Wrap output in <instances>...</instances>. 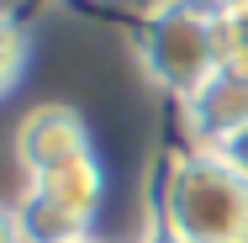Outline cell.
<instances>
[{"instance_id": "cell-1", "label": "cell", "mask_w": 248, "mask_h": 243, "mask_svg": "<svg viewBox=\"0 0 248 243\" xmlns=\"http://www.w3.org/2000/svg\"><path fill=\"white\" fill-rule=\"evenodd\" d=\"M153 222L180 243H248V180L211 148H174L153 185Z\"/></svg>"}, {"instance_id": "cell-2", "label": "cell", "mask_w": 248, "mask_h": 243, "mask_svg": "<svg viewBox=\"0 0 248 243\" xmlns=\"http://www.w3.org/2000/svg\"><path fill=\"white\" fill-rule=\"evenodd\" d=\"M217 5L222 0H153L143 11L132 53L164 96L190 100L217 74Z\"/></svg>"}, {"instance_id": "cell-3", "label": "cell", "mask_w": 248, "mask_h": 243, "mask_svg": "<svg viewBox=\"0 0 248 243\" xmlns=\"http://www.w3.org/2000/svg\"><path fill=\"white\" fill-rule=\"evenodd\" d=\"M90 127L74 106H58V100H43L32 106L21 122H16V164H21V180L43 175L53 164H69L79 153H90Z\"/></svg>"}, {"instance_id": "cell-4", "label": "cell", "mask_w": 248, "mask_h": 243, "mask_svg": "<svg viewBox=\"0 0 248 243\" xmlns=\"http://www.w3.org/2000/svg\"><path fill=\"white\" fill-rule=\"evenodd\" d=\"M180 127L190 148H222L238 127H248V80L217 69L190 100H180Z\"/></svg>"}, {"instance_id": "cell-5", "label": "cell", "mask_w": 248, "mask_h": 243, "mask_svg": "<svg viewBox=\"0 0 248 243\" xmlns=\"http://www.w3.org/2000/svg\"><path fill=\"white\" fill-rule=\"evenodd\" d=\"M21 185H32V191H43L48 201L69 206L74 217L95 222V206H100V195H106V169H100L95 148H90V153H79V159H69V164H53V169L21 180Z\"/></svg>"}, {"instance_id": "cell-6", "label": "cell", "mask_w": 248, "mask_h": 243, "mask_svg": "<svg viewBox=\"0 0 248 243\" xmlns=\"http://www.w3.org/2000/svg\"><path fill=\"white\" fill-rule=\"evenodd\" d=\"M16 222H21L27 243H90V222L85 217H74L69 206L48 201L32 185H21V195H16Z\"/></svg>"}, {"instance_id": "cell-7", "label": "cell", "mask_w": 248, "mask_h": 243, "mask_svg": "<svg viewBox=\"0 0 248 243\" xmlns=\"http://www.w3.org/2000/svg\"><path fill=\"white\" fill-rule=\"evenodd\" d=\"M217 69L248 80V0L217 5Z\"/></svg>"}, {"instance_id": "cell-8", "label": "cell", "mask_w": 248, "mask_h": 243, "mask_svg": "<svg viewBox=\"0 0 248 243\" xmlns=\"http://www.w3.org/2000/svg\"><path fill=\"white\" fill-rule=\"evenodd\" d=\"M21 64H27V32L16 27L11 11H0V96L21 80Z\"/></svg>"}, {"instance_id": "cell-9", "label": "cell", "mask_w": 248, "mask_h": 243, "mask_svg": "<svg viewBox=\"0 0 248 243\" xmlns=\"http://www.w3.org/2000/svg\"><path fill=\"white\" fill-rule=\"evenodd\" d=\"M211 153H217V159H222V164H227L238 180H248V127H238L227 143H222V148H211Z\"/></svg>"}, {"instance_id": "cell-10", "label": "cell", "mask_w": 248, "mask_h": 243, "mask_svg": "<svg viewBox=\"0 0 248 243\" xmlns=\"http://www.w3.org/2000/svg\"><path fill=\"white\" fill-rule=\"evenodd\" d=\"M0 243H27L21 222H16V201H0Z\"/></svg>"}, {"instance_id": "cell-11", "label": "cell", "mask_w": 248, "mask_h": 243, "mask_svg": "<svg viewBox=\"0 0 248 243\" xmlns=\"http://www.w3.org/2000/svg\"><path fill=\"white\" fill-rule=\"evenodd\" d=\"M138 243H180V238H169V233H164L158 222H148V233H143V238H138Z\"/></svg>"}, {"instance_id": "cell-12", "label": "cell", "mask_w": 248, "mask_h": 243, "mask_svg": "<svg viewBox=\"0 0 248 243\" xmlns=\"http://www.w3.org/2000/svg\"><path fill=\"white\" fill-rule=\"evenodd\" d=\"M90 243H95V238H90Z\"/></svg>"}]
</instances>
